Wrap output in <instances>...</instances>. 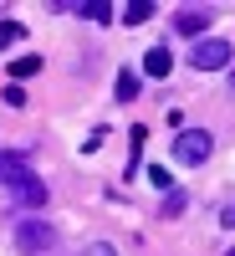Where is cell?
<instances>
[{
    "mask_svg": "<svg viewBox=\"0 0 235 256\" xmlns=\"http://www.w3.org/2000/svg\"><path fill=\"white\" fill-rule=\"evenodd\" d=\"M51 246H56V226L51 220H41V216H20L15 220V251L36 256V251H51Z\"/></svg>",
    "mask_w": 235,
    "mask_h": 256,
    "instance_id": "6da1fadb",
    "label": "cell"
},
{
    "mask_svg": "<svg viewBox=\"0 0 235 256\" xmlns=\"http://www.w3.org/2000/svg\"><path fill=\"white\" fill-rule=\"evenodd\" d=\"M189 67L195 72H225L230 67V41L225 36H200L189 46Z\"/></svg>",
    "mask_w": 235,
    "mask_h": 256,
    "instance_id": "7a4b0ae2",
    "label": "cell"
},
{
    "mask_svg": "<svg viewBox=\"0 0 235 256\" xmlns=\"http://www.w3.org/2000/svg\"><path fill=\"white\" fill-rule=\"evenodd\" d=\"M210 148H215V138L205 134V128H179V138H174V148H169V154H174V164H205L210 159Z\"/></svg>",
    "mask_w": 235,
    "mask_h": 256,
    "instance_id": "3957f363",
    "label": "cell"
},
{
    "mask_svg": "<svg viewBox=\"0 0 235 256\" xmlns=\"http://www.w3.org/2000/svg\"><path fill=\"white\" fill-rule=\"evenodd\" d=\"M174 31H179V36H195V41H200V36L210 31V10H195V6H189V10H179V16H174Z\"/></svg>",
    "mask_w": 235,
    "mask_h": 256,
    "instance_id": "277c9868",
    "label": "cell"
},
{
    "mask_svg": "<svg viewBox=\"0 0 235 256\" xmlns=\"http://www.w3.org/2000/svg\"><path fill=\"white\" fill-rule=\"evenodd\" d=\"M169 67H174V56H169V46H148V52H143V77L164 82V77H169Z\"/></svg>",
    "mask_w": 235,
    "mask_h": 256,
    "instance_id": "5b68a950",
    "label": "cell"
},
{
    "mask_svg": "<svg viewBox=\"0 0 235 256\" xmlns=\"http://www.w3.org/2000/svg\"><path fill=\"white\" fill-rule=\"evenodd\" d=\"M67 10H77L82 20H97V26H108V20H113V6H108V0H82V6H67Z\"/></svg>",
    "mask_w": 235,
    "mask_h": 256,
    "instance_id": "8992f818",
    "label": "cell"
},
{
    "mask_svg": "<svg viewBox=\"0 0 235 256\" xmlns=\"http://www.w3.org/2000/svg\"><path fill=\"white\" fill-rule=\"evenodd\" d=\"M123 26H143V20H154V6L148 0H133V6H123V10H113Z\"/></svg>",
    "mask_w": 235,
    "mask_h": 256,
    "instance_id": "52a82bcc",
    "label": "cell"
},
{
    "mask_svg": "<svg viewBox=\"0 0 235 256\" xmlns=\"http://www.w3.org/2000/svg\"><path fill=\"white\" fill-rule=\"evenodd\" d=\"M36 72H41V56H36V52H31V56H15V62H10V82H15V88H20L26 77H36Z\"/></svg>",
    "mask_w": 235,
    "mask_h": 256,
    "instance_id": "ba28073f",
    "label": "cell"
},
{
    "mask_svg": "<svg viewBox=\"0 0 235 256\" xmlns=\"http://www.w3.org/2000/svg\"><path fill=\"white\" fill-rule=\"evenodd\" d=\"M113 92H118V102H133V98H138V72L123 67V72L113 77Z\"/></svg>",
    "mask_w": 235,
    "mask_h": 256,
    "instance_id": "9c48e42d",
    "label": "cell"
},
{
    "mask_svg": "<svg viewBox=\"0 0 235 256\" xmlns=\"http://www.w3.org/2000/svg\"><path fill=\"white\" fill-rule=\"evenodd\" d=\"M148 184H154L159 195H174V174H169L164 164H148Z\"/></svg>",
    "mask_w": 235,
    "mask_h": 256,
    "instance_id": "30bf717a",
    "label": "cell"
},
{
    "mask_svg": "<svg viewBox=\"0 0 235 256\" xmlns=\"http://www.w3.org/2000/svg\"><path fill=\"white\" fill-rule=\"evenodd\" d=\"M20 36H26V20H5V26H0V46H15Z\"/></svg>",
    "mask_w": 235,
    "mask_h": 256,
    "instance_id": "8fae6325",
    "label": "cell"
},
{
    "mask_svg": "<svg viewBox=\"0 0 235 256\" xmlns=\"http://www.w3.org/2000/svg\"><path fill=\"white\" fill-rule=\"evenodd\" d=\"M82 256H118V246H108V241H87V246H82Z\"/></svg>",
    "mask_w": 235,
    "mask_h": 256,
    "instance_id": "7c38bea8",
    "label": "cell"
},
{
    "mask_svg": "<svg viewBox=\"0 0 235 256\" xmlns=\"http://www.w3.org/2000/svg\"><path fill=\"white\" fill-rule=\"evenodd\" d=\"M0 102H10V108H26V92H20V88H15V82H10V88H5V92H0Z\"/></svg>",
    "mask_w": 235,
    "mask_h": 256,
    "instance_id": "4fadbf2b",
    "label": "cell"
}]
</instances>
